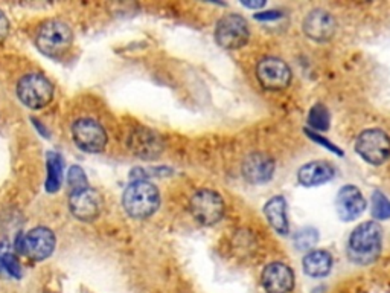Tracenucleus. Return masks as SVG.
<instances>
[{
  "mask_svg": "<svg viewBox=\"0 0 390 293\" xmlns=\"http://www.w3.org/2000/svg\"><path fill=\"white\" fill-rule=\"evenodd\" d=\"M305 133H306V135L310 136L314 142H317V144H320V145L325 147L326 150H330V152H332V153H335V155H339V156H343L342 150H339L337 147H335L331 141L325 139L322 135H317V131H313V130H310V129H305Z\"/></svg>",
  "mask_w": 390,
  "mask_h": 293,
  "instance_id": "obj_25",
  "label": "nucleus"
},
{
  "mask_svg": "<svg viewBox=\"0 0 390 293\" xmlns=\"http://www.w3.org/2000/svg\"><path fill=\"white\" fill-rule=\"evenodd\" d=\"M224 200L219 193L212 190L197 191L189 200V211L197 223L212 226L224 216Z\"/></svg>",
  "mask_w": 390,
  "mask_h": 293,
  "instance_id": "obj_5",
  "label": "nucleus"
},
{
  "mask_svg": "<svg viewBox=\"0 0 390 293\" xmlns=\"http://www.w3.org/2000/svg\"><path fill=\"white\" fill-rule=\"evenodd\" d=\"M280 17H282V13L280 11H264V13H258L255 15V19L266 22V20H278Z\"/></svg>",
  "mask_w": 390,
  "mask_h": 293,
  "instance_id": "obj_28",
  "label": "nucleus"
},
{
  "mask_svg": "<svg viewBox=\"0 0 390 293\" xmlns=\"http://www.w3.org/2000/svg\"><path fill=\"white\" fill-rule=\"evenodd\" d=\"M4 266H5V269L13 275V277H15V278L20 277V264L13 255H5Z\"/></svg>",
  "mask_w": 390,
  "mask_h": 293,
  "instance_id": "obj_26",
  "label": "nucleus"
},
{
  "mask_svg": "<svg viewBox=\"0 0 390 293\" xmlns=\"http://www.w3.org/2000/svg\"><path fill=\"white\" fill-rule=\"evenodd\" d=\"M126 145H129V148L136 156L142 159L157 157L165 150V144H163V141L157 133L143 127L131 131Z\"/></svg>",
  "mask_w": 390,
  "mask_h": 293,
  "instance_id": "obj_13",
  "label": "nucleus"
},
{
  "mask_svg": "<svg viewBox=\"0 0 390 293\" xmlns=\"http://www.w3.org/2000/svg\"><path fill=\"white\" fill-rule=\"evenodd\" d=\"M72 136L79 150L87 153H99L107 145V131L95 119H78L72 126Z\"/></svg>",
  "mask_w": 390,
  "mask_h": 293,
  "instance_id": "obj_8",
  "label": "nucleus"
},
{
  "mask_svg": "<svg viewBox=\"0 0 390 293\" xmlns=\"http://www.w3.org/2000/svg\"><path fill=\"white\" fill-rule=\"evenodd\" d=\"M262 287L267 293H290L294 289V273L284 263H270L261 275Z\"/></svg>",
  "mask_w": 390,
  "mask_h": 293,
  "instance_id": "obj_12",
  "label": "nucleus"
},
{
  "mask_svg": "<svg viewBox=\"0 0 390 293\" xmlns=\"http://www.w3.org/2000/svg\"><path fill=\"white\" fill-rule=\"evenodd\" d=\"M242 5L247 8H252V10H258V8L266 6V2L264 0H261V2H242Z\"/></svg>",
  "mask_w": 390,
  "mask_h": 293,
  "instance_id": "obj_29",
  "label": "nucleus"
},
{
  "mask_svg": "<svg viewBox=\"0 0 390 293\" xmlns=\"http://www.w3.org/2000/svg\"><path fill=\"white\" fill-rule=\"evenodd\" d=\"M264 214L278 234L287 235L288 234V219H287V202L282 195H275L271 197L264 207Z\"/></svg>",
  "mask_w": 390,
  "mask_h": 293,
  "instance_id": "obj_18",
  "label": "nucleus"
},
{
  "mask_svg": "<svg viewBox=\"0 0 390 293\" xmlns=\"http://www.w3.org/2000/svg\"><path fill=\"white\" fill-rule=\"evenodd\" d=\"M122 203L126 214L142 220L157 211L160 205V194L152 183L147 181H136L126 186Z\"/></svg>",
  "mask_w": 390,
  "mask_h": 293,
  "instance_id": "obj_2",
  "label": "nucleus"
},
{
  "mask_svg": "<svg viewBox=\"0 0 390 293\" xmlns=\"http://www.w3.org/2000/svg\"><path fill=\"white\" fill-rule=\"evenodd\" d=\"M319 242V234L314 228H305L297 230L294 235V245L299 251H308Z\"/></svg>",
  "mask_w": 390,
  "mask_h": 293,
  "instance_id": "obj_23",
  "label": "nucleus"
},
{
  "mask_svg": "<svg viewBox=\"0 0 390 293\" xmlns=\"http://www.w3.org/2000/svg\"><path fill=\"white\" fill-rule=\"evenodd\" d=\"M69 207L72 214L81 221H93L96 220L104 209L103 195L93 188H84L70 194Z\"/></svg>",
  "mask_w": 390,
  "mask_h": 293,
  "instance_id": "obj_11",
  "label": "nucleus"
},
{
  "mask_svg": "<svg viewBox=\"0 0 390 293\" xmlns=\"http://www.w3.org/2000/svg\"><path fill=\"white\" fill-rule=\"evenodd\" d=\"M356 150L363 161L372 165H381L390 157V138L383 130H365L357 138Z\"/></svg>",
  "mask_w": 390,
  "mask_h": 293,
  "instance_id": "obj_7",
  "label": "nucleus"
},
{
  "mask_svg": "<svg viewBox=\"0 0 390 293\" xmlns=\"http://www.w3.org/2000/svg\"><path fill=\"white\" fill-rule=\"evenodd\" d=\"M67 183L72 193L87 188V177L79 167H72L67 173Z\"/></svg>",
  "mask_w": 390,
  "mask_h": 293,
  "instance_id": "obj_24",
  "label": "nucleus"
},
{
  "mask_svg": "<svg viewBox=\"0 0 390 293\" xmlns=\"http://www.w3.org/2000/svg\"><path fill=\"white\" fill-rule=\"evenodd\" d=\"M372 214L377 220L390 219V200L381 191H375L372 195Z\"/></svg>",
  "mask_w": 390,
  "mask_h": 293,
  "instance_id": "obj_22",
  "label": "nucleus"
},
{
  "mask_svg": "<svg viewBox=\"0 0 390 293\" xmlns=\"http://www.w3.org/2000/svg\"><path fill=\"white\" fill-rule=\"evenodd\" d=\"M275 174V161L266 153H252L242 162L244 179L253 185L268 182Z\"/></svg>",
  "mask_w": 390,
  "mask_h": 293,
  "instance_id": "obj_16",
  "label": "nucleus"
},
{
  "mask_svg": "<svg viewBox=\"0 0 390 293\" xmlns=\"http://www.w3.org/2000/svg\"><path fill=\"white\" fill-rule=\"evenodd\" d=\"M381 228L375 221H365L352 230L348 243V255L357 264L374 263L381 252Z\"/></svg>",
  "mask_w": 390,
  "mask_h": 293,
  "instance_id": "obj_1",
  "label": "nucleus"
},
{
  "mask_svg": "<svg viewBox=\"0 0 390 293\" xmlns=\"http://www.w3.org/2000/svg\"><path fill=\"white\" fill-rule=\"evenodd\" d=\"M334 167L323 161L308 162L297 173V181L304 186H319L330 182L334 177Z\"/></svg>",
  "mask_w": 390,
  "mask_h": 293,
  "instance_id": "obj_17",
  "label": "nucleus"
},
{
  "mask_svg": "<svg viewBox=\"0 0 390 293\" xmlns=\"http://www.w3.org/2000/svg\"><path fill=\"white\" fill-rule=\"evenodd\" d=\"M17 96L26 108L39 110L52 101L53 86L41 74H28L17 84Z\"/></svg>",
  "mask_w": 390,
  "mask_h": 293,
  "instance_id": "obj_4",
  "label": "nucleus"
},
{
  "mask_svg": "<svg viewBox=\"0 0 390 293\" xmlns=\"http://www.w3.org/2000/svg\"><path fill=\"white\" fill-rule=\"evenodd\" d=\"M308 126L313 131H326L330 129V112L323 104H316L308 113Z\"/></svg>",
  "mask_w": 390,
  "mask_h": 293,
  "instance_id": "obj_21",
  "label": "nucleus"
},
{
  "mask_svg": "<svg viewBox=\"0 0 390 293\" xmlns=\"http://www.w3.org/2000/svg\"><path fill=\"white\" fill-rule=\"evenodd\" d=\"M57 238L49 228L39 226L30 230L20 242V252L28 255L31 260L43 261L49 259L56 251Z\"/></svg>",
  "mask_w": 390,
  "mask_h": 293,
  "instance_id": "obj_10",
  "label": "nucleus"
},
{
  "mask_svg": "<svg viewBox=\"0 0 390 293\" xmlns=\"http://www.w3.org/2000/svg\"><path fill=\"white\" fill-rule=\"evenodd\" d=\"M74 41V32L70 26L61 20L44 22L35 37V44L41 54L51 58H60L70 49Z\"/></svg>",
  "mask_w": 390,
  "mask_h": 293,
  "instance_id": "obj_3",
  "label": "nucleus"
},
{
  "mask_svg": "<svg viewBox=\"0 0 390 293\" xmlns=\"http://www.w3.org/2000/svg\"><path fill=\"white\" fill-rule=\"evenodd\" d=\"M8 34H10V20H8L5 13L0 10V44L6 40Z\"/></svg>",
  "mask_w": 390,
  "mask_h": 293,
  "instance_id": "obj_27",
  "label": "nucleus"
},
{
  "mask_svg": "<svg viewBox=\"0 0 390 293\" xmlns=\"http://www.w3.org/2000/svg\"><path fill=\"white\" fill-rule=\"evenodd\" d=\"M337 23L334 17L325 10H313L304 19V32L314 41H328L334 37Z\"/></svg>",
  "mask_w": 390,
  "mask_h": 293,
  "instance_id": "obj_14",
  "label": "nucleus"
},
{
  "mask_svg": "<svg viewBox=\"0 0 390 293\" xmlns=\"http://www.w3.org/2000/svg\"><path fill=\"white\" fill-rule=\"evenodd\" d=\"M63 182V162L58 155L51 153L48 156V181L46 190L49 193H56L60 190Z\"/></svg>",
  "mask_w": 390,
  "mask_h": 293,
  "instance_id": "obj_20",
  "label": "nucleus"
},
{
  "mask_svg": "<svg viewBox=\"0 0 390 293\" xmlns=\"http://www.w3.org/2000/svg\"><path fill=\"white\" fill-rule=\"evenodd\" d=\"M5 269V266H4V260L0 259V272H2Z\"/></svg>",
  "mask_w": 390,
  "mask_h": 293,
  "instance_id": "obj_30",
  "label": "nucleus"
},
{
  "mask_svg": "<svg viewBox=\"0 0 390 293\" xmlns=\"http://www.w3.org/2000/svg\"><path fill=\"white\" fill-rule=\"evenodd\" d=\"M366 209V199L361 191L353 185H346L339 191L335 199V211L343 221L358 219Z\"/></svg>",
  "mask_w": 390,
  "mask_h": 293,
  "instance_id": "obj_15",
  "label": "nucleus"
},
{
  "mask_svg": "<svg viewBox=\"0 0 390 293\" xmlns=\"http://www.w3.org/2000/svg\"><path fill=\"white\" fill-rule=\"evenodd\" d=\"M256 77L267 91H284L292 83V70L284 60L276 57L262 58L256 66Z\"/></svg>",
  "mask_w": 390,
  "mask_h": 293,
  "instance_id": "obj_9",
  "label": "nucleus"
},
{
  "mask_svg": "<svg viewBox=\"0 0 390 293\" xmlns=\"http://www.w3.org/2000/svg\"><path fill=\"white\" fill-rule=\"evenodd\" d=\"M302 266L306 275H310L313 278H323L331 272L332 256L330 252L316 249L304 256Z\"/></svg>",
  "mask_w": 390,
  "mask_h": 293,
  "instance_id": "obj_19",
  "label": "nucleus"
},
{
  "mask_svg": "<svg viewBox=\"0 0 390 293\" xmlns=\"http://www.w3.org/2000/svg\"><path fill=\"white\" fill-rule=\"evenodd\" d=\"M250 39L249 25L244 17L238 14L224 15L215 28V40L221 48L228 51H237L246 46Z\"/></svg>",
  "mask_w": 390,
  "mask_h": 293,
  "instance_id": "obj_6",
  "label": "nucleus"
}]
</instances>
